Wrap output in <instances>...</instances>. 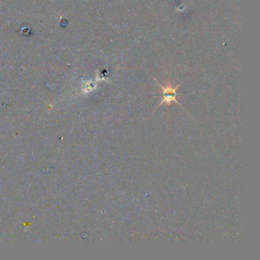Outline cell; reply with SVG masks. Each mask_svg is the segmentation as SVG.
I'll return each mask as SVG.
<instances>
[{"label": "cell", "instance_id": "1", "mask_svg": "<svg viewBox=\"0 0 260 260\" xmlns=\"http://www.w3.org/2000/svg\"><path fill=\"white\" fill-rule=\"evenodd\" d=\"M156 82H158V85L160 87V94H162V100H161L160 103L158 107L162 106V104H166V106L170 107L172 103L175 102L178 104V106H181V108L184 110L182 104L176 100L177 90H178L181 84H178L177 86L172 87V85H171L170 81L167 80L166 86H164L160 85L158 81L156 80Z\"/></svg>", "mask_w": 260, "mask_h": 260}]
</instances>
